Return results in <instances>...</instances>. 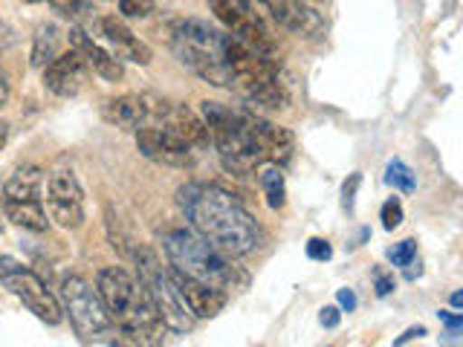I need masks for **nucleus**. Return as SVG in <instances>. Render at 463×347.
I'll list each match as a JSON object with an SVG mask.
<instances>
[{
    "mask_svg": "<svg viewBox=\"0 0 463 347\" xmlns=\"http://www.w3.org/2000/svg\"><path fill=\"white\" fill-rule=\"evenodd\" d=\"M255 4L264 6L275 23L296 35H316L322 29V18L304 0H255Z\"/></svg>",
    "mask_w": 463,
    "mask_h": 347,
    "instance_id": "16",
    "label": "nucleus"
},
{
    "mask_svg": "<svg viewBox=\"0 0 463 347\" xmlns=\"http://www.w3.org/2000/svg\"><path fill=\"white\" fill-rule=\"evenodd\" d=\"M163 38L168 50L177 55V61L188 67L212 87H232V35L221 33L217 26L197 21V18H180L171 21L163 29Z\"/></svg>",
    "mask_w": 463,
    "mask_h": 347,
    "instance_id": "3",
    "label": "nucleus"
},
{
    "mask_svg": "<svg viewBox=\"0 0 463 347\" xmlns=\"http://www.w3.org/2000/svg\"><path fill=\"white\" fill-rule=\"evenodd\" d=\"M163 249L171 260V269L209 284L223 293H235V289L246 286V272L235 267L232 255L217 249L212 240L197 235L194 229H168L163 231Z\"/></svg>",
    "mask_w": 463,
    "mask_h": 347,
    "instance_id": "4",
    "label": "nucleus"
},
{
    "mask_svg": "<svg viewBox=\"0 0 463 347\" xmlns=\"http://www.w3.org/2000/svg\"><path fill=\"white\" fill-rule=\"evenodd\" d=\"M316 4H327V0H316Z\"/></svg>",
    "mask_w": 463,
    "mask_h": 347,
    "instance_id": "40",
    "label": "nucleus"
},
{
    "mask_svg": "<svg viewBox=\"0 0 463 347\" xmlns=\"http://www.w3.org/2000/svg\"><path fill=\"white\" fill-rule=\"evenodd\" d=\"M134 136H137V148L142 151V156H148L156 165L192 168L197 163V151L192 145L156 125H142Z\"/></svg>",
    "mask_w": 463,
    "mask_h": 347,
    "instance_id": "12",
    "label": "nucleus"
},
{
    "mask_svg": "<svg viewBox=\"0 0 463 347\" xmlns=\"http://www.w3.org/2000/svg\"><path fill=\"white\" fill-rule=\"evenodd\" d=\"M58 43H61V33H58V26L52 23H43L38 26V33H35V41H33V67L43 70L47 64H52L55 58H58Z\"/></svg>",
    "mask_w": 463,
    "mask_h": 347,
    "instance_id": "22",
    "label": "nucleus"
},
{
    "mask_svg": "<svg viewBox=\"0 0 463 347\" xmlns=\"http://www.w3.org/2000/svg\"><path fill=\"white\" fill-rule=\"evenodd\" d=\"M250 113V125H252V134L260 145V151H264L267 156V163L272 165H287L289 159H293V136H289V130L279 127V125H272L267 122L264 116H258L252 110H246Z\"/></svg>",
    "mask_w": 463,
    "mask_h": 347,
    "instance_id": "17",
    "label": "nucleus"
},
{
    "mask_svg": "<svg viewBox=\"0 0 463 347\" xmlns=\"http://www.w3.org/2000/svg\"><path fill=\"white\" fill-rule=\"evenodd\" d=\"M452 307H458V310H463V289H458V293H452Z\"/></svg>",
    "mask_w": 463,
    "mask_h": 347,
    "instance_id": "38",
    "label": "nucleus"
},
{
    "mask_svg": "<svg viewBox=\"0 0 463 347\" xmlns=\"http://www.w3.org/2000/svg\"><path fill=\"white\" fill-rule=\"evenodd\" d=\"M438 315H440V322H446L449 327H458V324H463V315L458 318V315H452V313H446V310H440Z\"/></svg>",
    "mask_w": 463,
    "mask_h": 347,
    "instance_id": "36",
    "label": "nucleus"
},
{
    "mask_svg": "<svg viewBox=\"0 0 463 347\" xmlns=\"http://www.w3.org/2000/svg\"><path fill=\"white\" fill-rule=\"evenodd\" d=\"M4 206V214L14 226H21L26 231H47L50 229V217L43 202H9V200H0Z\"/></svg>",
    "mask_w": 463,
    "mask_h": 347,
    "instance_id": "21",
    "label": "nucleus"
},
{
    "mask_svg": "<svg viewBox=\"0 0 463 347\" xmlns=\"http://www.w3.org/2000/svg\"><path fill=\"white\" fill-rule=\"evenodd\" d=\"M50 6L70 18V14H79L84 9V0H50Z\"/></svg>",
    "mask_w": 463,
    "mask_h": 347,
    "instance_id": "30",
    "label": "nucleus"
},
{
    "mask_svg": "<svg viewBox=\"0 0 463 347\" xmlns=\"http://www.w3.org/2000/svg\"><path fill=\"white\" fill-rule=\"evenodd\" d=\"M359 183H362V174L356 171V174H351V180H347L345 188H342V206L347 211H354V206H356V188H359Z\"/></svg>",
    "mask_w": 463,
    "mask_h": 347,
    "instance_id": "29",
    "label": "nucleus"
},
{
    "mask_svg": "<svg viewBox=\"0 0 463 347\" xmlns=\"http://www.w3.org/2000/svg\"><path fill=\"white\" fill-rule=\"evenodd\" d=\"M70 50H76L87 61V67H90L93 72H99L105 81H122L125 79V67H122L119 58L108 50H101L90 35L81 33V29H72L70 33Z\"/></svg>",
    "mask_w": 463,
    "mask_h": 347,
    "instance_id": "18",
    "label": "nucleus"
},
{
    "mask_svg": "<svg viewBox=\"0 0 463 347\" xmlns=\"http://www.w3.org/2000/svg\"><path fill=\"white\" fill-rule=\"evenodd\" d=\"M96 289L122 336L134 347H163L165 322L159 318L154 301L145 293L139 278L122 267H105L96 275Z\"/></svg>",
    "mask_w": 463,
    "mask_h": 347,
    "instance_id": "2",
    "label": "nucleus"
},
{
    "mask_svg": "<svg viewBox=\"0 0 463 347\" xmlns=\"http://www.w3.org/2000/svg\"><path fill=\"white\" fill-rule=\"evenodd\" d=\"M307 258L310 260H330L333 258V246L322 238H310L307 240Z\"/></svg>",
    "mask_w": 463,
    "mask_h": 347,
    "instance_id": "28",
    "label": "nucleus"
},
{
    "mask_svg": "<svg viewBox=\"0 0 463 347\" xmlns=\"http://www.w3.org/2000/svg\"><path fill=\"white\" fill-rule=\"evenodd\" d=\"M101 35L110 43V52L119 58V61H130V64H151V47L145 43L139 35H134L130 29L125 26L122 18H116V14H108V18H101Z\"/></svg>",
    "mask_w": 463,
    "mask_h": 347,
    "instance_id": "15",
    "label": "nucleus"
},
{
    "mask_svg": "<svg viewBox=\"0 0 463 347\" xmlns=\"http://www.w3.org/2000/svg\"><path fill=\"white\" fill-rule=\"evenodd\" d=\"M414 336H417V339H420V336H426V327L420 324V327H411V330H405V336H400V339H397L394 344H397V347H402L405 342H411Z\"/></svg>",
    "mask_w": 463,
    "mask_h": 347,
    "instance_id": "35",
    "label": "nucleus"
},
{
    "mask_svg": "<svg viewBox=\"0 0 463 347\" xmlns=\"http://www.w3.org/2000/svg\"><path fill=\"white\" fill-rule=\"evenodd\" d=\"M90 72L93 70L87 67L84 58L76 50H70V52L58 55L52 64L43 67V87L61 98H72L81 93V87Z\"/></svg>",
    "mask_w": 463,
    "mask_h": 347,
    "instance_id": "13",
    "label": "nucleus"
},
{
    "mask_svg": "<svg viewBox=\"0 0 463 347\" xmlns=\"http://www.w3.org/2000/svg\"><path fill=\"white\" fill-rule=\"evenodd\" d=\"M388 293H394V278L385 272H376V295H388Z\"/></svg>",
    "mask_w": 463,
    "mask_h": 347,
    "instance_id": "32",
    "label": "nucleus"
},
{
    "mask_svg": "<svg viewBox=\"0 0 463 347\" xmlns=\"http://www.w3.org/2000/svg\"><path fill=\"white\" fill-rule=\"evenodd\" d=\"M188 226L232 258L255 255L264 243L255 217L243 202L217 183H188L177 192Z\"/></svg>",
    "mask_w": 463,
    "mask_h": 347,
    "instance_id": "1",
    "label": "nucleus"
},
{
    "mask_svg": "<svg viewBox=\"0 0 463 347\" xmlns=\"http://www.w3.org/2000/svg\"><path fill=\"white\" fill-rule=\"evenodd\" d=\"M258 183H260V188H264V194H267V206L272 211L284 209V202H287V183H284L281 168L272 165V163H264V165L258 168Z\"/></svg>",
    "mask_w": 463,
    "mask_h": 347,
    "instance_id": "23",
    "label": "nucleus"
},
{
    "mask_svg": "<svg viewBox=\"0 0 463 347\" xmlns=\"http://www.w3.org/2000/svg\"><path fill=\"white\" fill-rule=\"evenodd\" d=\"M6 139H9V125H6L4 119H0V148L6 145Z\"/></svg>",
    "mask_w": 463,
    "mask_h": 347,
    "instance_id": "37",
    "label": "nucleus"
},
{
    "mask_svg": "<svg viewBox=\"0 0 463 347\" xmlns=\"http://www.w3.org/2000/svg\"><path fill=\"white\" fill-rule=\"evenodd\" d=\"M61 310L70 315V324L76 327L81 339H108L113 333V318L101 301L99 289L90 286V281L81 275H64L61 278Z\"/></svg>",
    "mask_w": 463,
    "mask_h": 347,
    "instance_id": "8",
    "label": "nucleus"
},
{
    "mask_svg": "<svg viewBox=\"0 0 463 347\" xmlns=\"http://www.w3.org/2000/svg\"><path fill=\"white\" fill-rule=\"evenodd\" d=\"M26 4H41V0H26Z\"/></svg>",
    "mask_w": 463,
    "mask_h": 347,
    "instance_id": "39",
    "label": "nucleus"
},
{
    "mask_svg": "<svg viewBox=\"0 0 463 347\" xmlns=\"http://www.w3.org/2000/svg\"><path fill=\"white\" fill-rule=\"evenodd\" d=\"M209 6L217 14V21L232 33V38L241 41L246 50L272 58L275 38L269 33L264 14L258 12L255 0H209Z\"/></svg>",
    "mask_w": 463,
    "mask_h": 347,
    "instance_id": "10",
    "label": "nucleus"
},
{
    "mask_svg": "<svg viewBox=\"0 0 463 347\" xmlns=\"http://www.w3.org/2000/svg\"><path fill=\"white\" fill-rule=\"evenodd\" d=\"M0 284H4L9 293L24 301V307L33 313L35 318H41L43 324H61L64 310H61V301L52 295V289L43 284L38 275L24 267L21 260L14 258H0Z\"/></svg>",
    "mask_w": 463,
    "mask_h": 347,
    "instance_id": "9",
    "label": "nucleus"
},
{
    "mask_svg": "<svg viewBox=\"0 0 463 347\" xmlns=\"http://www.w3.org/2000/svg\"><path fill=\"white\" fill-rule=\"evenodd\" d=\"M47 209L50 220L61 229L76 231L84 226V188L72 168H55L47 177Z\"/></svg>",
    "mask_w": 463,
    "mask_h": 347,
    "instance_id": "11",
    "label": "nucleus"
},
{
    "mask_svg": "<svg viewBox=\"0 0 463 347\" xmlns=\"http://www.w3.org/2000/svg\"><path fill=\"white\" fill-rule=\"evenodd\" d=\"M385 183L400 188V192H405V194H414L417 192L414 171L405 165V163H400V159H391V163H388V168H385Z\"/></svg>",
    "mask_w": 463,
    "mask_h": 347,
    "instance_id": "24",
    "label": "nucleus"
},
{
    "mask_svg": "<svg viewBox=\"0 0 463 347\" xmlns=\"http://www.w3.org/2000/svg\"><path fill=\"white\" fill-rule=\"evenodd\" d=\"M119 12L125 18H148L154 12V0H119Z\"/></svg>",
    "mask_w": 463,
    "mask_h": 347,
    "instance_id": "26",
    "label": "nucleus"
},
{
    "mask_svg": "<svg viewBox=\"0 0 463 347\" xmlns=\"http://www.w3.org/2000/svg\"><path fill=\"white\" fill-rule=\"evenodd\" d=\"M9 93H12V84H9V76L4 70H0V108L9 101Z\"/></svg>",
    "mask_w": 463,
    "mask_h": 347,
    "instance_id": "34",
    "label": "nucleus"
},
{
    "mask_svg": "<svg viewBox=\"0 0 463 347\" xmlns=\"http://www.w3.org/2000/svg\"><path fill=\"white\" fill-rule=\"evenodd\" d=\"M101 116H105L108 125L137 134L148 122V101H145V96H116L101 105Z\"/></svg>",
    "mask_w": 463,
    "mask_h": 347,
    "instance_id": "19",
    "label": "nucleus"
},
{
    "mask_svg": "<svg viewBox=\"0 0 463 347\" xmlns=\"http://www.w3.org/2000/svg\"><path fill=\"white\" fill-rule=\"evenodd\" d=\"M171 278H174V284H177V293L194 318H214L226 307L229 295L223 293V289H214V286L192 278V275H183L177 269H171Z\"/></svg>",
    "mask_w": 463,
    "mask_h": 347,
    "instance_id": "14",
    "label": "nucleus"
},
{
    "mask_svg": "<svg viewBox=\"0 0 463 347\" xmlns=\"http://www.w3.org/2000/svg\"><path fill=\"white\" fill-rule=\"evenodd\" d=\"M203 122L209 127L212 145L221 154L226 171L250 174L267 163L246 110L226 108L221 101H203Z\"/></svg>",
    "mask_w": 463,
    "mask_h": 347,
    "instance_id": "5",
    "label": "nucleus"
},
{
    "mask_svg": "<svg viewBox=\"0 0 463 347\" xmlns=\"http://www.w3.org/2000/svg\"><path fill=\"white\" fill-rule=\"evenodd\" d=\"M229 67H232V87H235L250 105L267 108V110L287 108V90L269 58L246 50L241 41H232Z\"/></svg>",
    "mask_w": 463,
    "mask_h": 347,
    "instance_id": "6",
    "label": "nucleus"
},
{
    "mask_svg": "<svg viewBox=\"0 0 463 347\" xmlns=\"http://www.w3.org/2000/svg\"><path fill=\"white\" fill-rule=\"evenodd\" d=\"M414 258H417V243L414 240H400V243H394L388 249V260L394 267H409Z\"/></svg>",
    "mask_w": 463,
    "mask_h": 347,
    "instance_id": "25",
    "label": "nucleus"
},
{
    "mask_svg": "<svg viewBox=\"0 0 463 347\" xmlns=\"http://www.w3.org/2000/svg\"><path fill=\"white\" fill-rule=\"evenodd\" d=\"M336 298H339V307H342V310H347V313H354V310H356V295H354V289H339Z\"/></svg>",
    "mask_w": 463,
    "mask_h": 347,
    "instance_id": "33",
    "label": "nucleus"
},
{
    "mask_svg": "<svg viewBox=\"0 0 463 347\" xmlns=\"http://www.w3.org/2000/svg\"><path fill=\"white\" fill-rule=\"evenodd\" d=\"M318 322H322V327H327V330L339 327V322H342L339 307H325V310H322V315H318Z\"/></svg>",
    "mask_w": 463,
    "mask_h": 347,
    "instance_id": "31",
    "label": "nucleus"
},
{
    "mask_svg": "<svg viewBox=\"0 0 463 347\" xmlns=\"http://www.w3.org/2000/svg\"><path fill=\"white\" fill-rule=\"evenodd\" d=\"M43 185H47V177L38 165H24L12 174L4 185V197L9 202H43Z\"/></svg>",
    "mask_w": 463,
    "mask_h": 347,
    "instance_id": "20",
    "label": "nucleus"
},
{
    "mask_svg": "<svg viewBox=\"0 0 463 347\" xmlns=\"http://www.w3.org/2000/svg\"><path fill=\"white\" fill-rule=\"evenodd\" d=\"M402 217H405V211H402V202L397 200V197H391L385 206H383V226L388 229V231H394L400 223H402Z\"/></svg>",
    "mask_w": 463,
    "mask_h": 347,
    "instance_id": "27",
    "label": "nucleus"
},
{
    "mask_svg": "<svg viewBox=\"0 0 463 347\" xmlns=\"http://www.w3.org/2000/svg\"><path fill=\"white\" fill-rule=\"evenodd\" d=\"M137 260V275H139V284L145 286V293L154 301V307L159 313V318L165 322L168 330L174 333H188L194 327V315L188 313L185 301L177 293V284L171 278V269H165L159 264V258L154 249L148 246H139L134 252Z\"/></svg>",
    "mask_w": 463,
    "mask_h": 347,
    "instance_id": "7",
    "label": "nucleus"
}]
</instances>
